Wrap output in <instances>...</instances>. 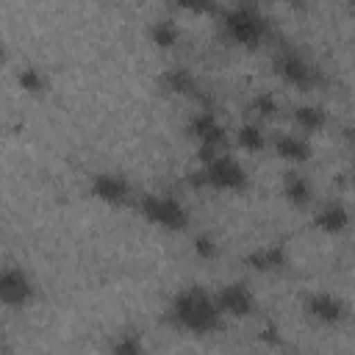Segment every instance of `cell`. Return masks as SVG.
Listing matches in <instances>:
<instances>
[{"label": "cell", "instance_id": "23", "mask_svg": "<svg viewBox=\"0 0 355 355\" xmlns=\"http://www.w3.org/2000/svg\"><path fill=\"white\" fill-rule=\"evenodd\" d=\"M172 3L189 14H216L219 11V0H172Z\"/></svg>", "mask_w": 355, "mask_h": 355}, {"label": "cell", "instance_id": "6", "mask_svg": "<svg viewBox=\"0 0 355 355\" xmlns=\"http://www.w3.org/2000/svg\"><path fill=\"white\" fill-rule=\"evenodd\" d=\"M272 67H275V75L286 83V86H294L300 92H308L316 86V67L308 64L305 55H300L297 50L291 47H283L275 53L272 58Z\"/></svg>", "mask_w": 355, "mask_h": 355}, {"label": "cell", "instance_id": "1", "mask_svg": "<svg viewBox=\"0 0 355 355\" xmlns=\"http://www.w3.org/2000/svg\"><path fill=\"white\" fill-rule=\"evenodd\" d=\"M222 313L216 308V300L202 286H189L180 294H175L169 305V322L191 336H208L222 327Z\"/></svg>", "mask_w": 355, "mask_h": 355}, {"label": "cell", "instance_id": "8", "mask_svg": "<svg viewBox=\"0 0 355 355\" xmlns=\"http://www.w3.org/2000/svg\"><path fill=\"white\" fill-rule=\"evenodd\" d=\"M89 194L103 205L119 208V205H128L133 200V186L119 172H97L89 180Z\"/></svg>", "mask_w": 355, "mask_h": 355}, {"label": "cell", "instance_id": "19", "mask_svg": "<svg viewBox=\"0 0 355 355\" xmlns=\"http://www.w3.org/2000/svg\"><path fill=\"white\" fill-rule=\"evenodd\" d=\"M17 86L28 94H44L47 92V75L36 67H22L17 72Z\"/></svg>", "mask_w": 355, "mask_h": 355}, {"label": "cell", "instance_id": "13", "mask_svg": "<svg viewBox=\"0 0 355 355\" xmlns=\"http://www.w3.org/2000/svg\"><path fill=\"white\" fill-rule=\"evenodd\" d=\"M288 250L283 244H263V247H255L252 252H247L244 263L255 272H283L288 266Z\"/></svg>", "mask_w": 355, "mask_h": 355}, {"label": "cell", "instance_id": "20", "mask_svg": "<svg viewBox=\"0 0 355 355\" xmlns=\"http://www.w3.org/2000/svg\"><path fill=\"white\" fill-rule=\"evenodd\" d=\"M280 111V103L272 92H261L250 100V114L255 116V122H263V119H275Z\"/></svg>", "mask_w": 355, "mask_h": 355}, {"label": "cell", "instance_id": "3", "mask_svg": "<svg viewBox=\"0 0 355 355\" xmlns=\"http://www.w3.org/2000/svg\"><path fill=\"white\" fill-rule=\"evenodd\" d=\"M191 186H208L216 191H241L247 189V169L241 161L230 153H216L208 161H202L200 172H191Z\"/></svg>", "mask_w": 355, "mask_h": 355}, {"label": "cell", "instance_id": "10", "mask_svg": "<svg viewBox=\"0 0 355 355\" xmlns=\"http://www.w3.org/2000/svg\"><path fill=\"white\" fill-rule=\"evenodd\" d=\"M302 311H305L313 322L327 324V327L341 324V322L347 319V305H344V300L336 297V294H330V291H313V294H308V297L302 300Z\"/></svg>", "mask_w": 355, "mask_h": 355}, {"label": "cell", "instance_id": "2", "mask_svg": "<svg viewBox=\"0 0 355 355\" xmlns=\"http://www.w3.org/2000/svg\"><path fill=\"white\" fill-rule=\"evenodd\" d=\"M222 31L230 42H236L241 47H258L269 36V22L255 3L241 0L222 14Z\"/></svg>", "mask_w": 355, "mask_h": 355}, {"label": "cell", "instance_id": "21", "mask_svg": "<svg viewBox=\"0 0 355 355\" xmlns=\"http://www.w3.org/2000/svg\"><path fill=\"white\" fill-rule=\"evenodd\" d=\"M111 352H114V355H141V352H144V344H141L139 336L125 333V336H119V338L111 344Z\"/></svg>", "mask_w": 355, "mask_h": 355}, {"label": "cell", "instance_id": "24", "mask_svg": "<svg viewBox=\"0 0 355 355\" xmlns=\"http://www.w3.org/2000/svg\"><path fill=\"white\" fill-rule=\"evenodd\" d=\"M0 61H6V47L0 44Z\"/></svg>", "mask_w": 355, "mask_h": 355}, {"label": "cell", "instance_id": "18", "mask_svg": "<svg viewBox=\"0 0 355 355\" xmlns=\"http://www.w3.org/2000/svg\"><path fill=\"white\" fill-rule=\"evenodd\" d=\"M147 36H150V42H153L155 47L172 50V47H178V42H180V28H178L172 19H158V22L150 25Z\"/></svg>", "mask_w": 355, "mask_h": 355}, {"label": "cell", "instance_id": "25", "mask_svg": "<svg viewBox=\"0 0 355 355\" xmlns=\"http://www.w3.org/2000/svg\"><path fill=\"white\" fill-rule=\"evenodd\" d=\"M286 3H291V6H302V0H286Z\"/></svg>", "mask_w": 355, "mask_h": 355}, {"label": "cell", "instance_id": "15", "mask_svg": "<svg viewBox=\"0 0 355 355\" xmlns=\"http://www.w3.org/2000/svg\"><path fill=\"white\" fill-rule=\"evenodd\" d=\"M283 197L294 208H308L313 202V186L302 172H286L283 175Z\"/></svg>", "mask_w": 355, "mask_h": 355}, {"label": "cell", "instance_id": "12", "mask_svg": "<svg viewBox=\"0 0 355 355\" xmlns=\"http://www.w3.org/2000/svg\"><path fill=\"white\" fill-rule=\"evenodd\" d=\"M313 227L327 233V236H338L349 227V208L341 200H327L324 205H319V211L313 214Z\"/></svg>", "mask_w": 355, "mask_h": 355}, {"label": "cell", "instance_id": "9", "mask_svg": "<svg viewBox=\"0 0 355 355\" xmlns=\"http://www.w3.org/2000/svg\"><path fill=\"white\" fill-rule=\"evenodd\" d=\"M214 300H216V308L222 316L247 319L255 313V294L247 283H227L214 294Z\"/></svg>", "mask_w": 355, "mask_h": 355}, {"label": "cell", "instance_id": "5", "mask_svg": "<svg viewBox=\"0 0 355 355\" xmlns=\"http://www.w3.org/2000/svg\"><path fill=\"white\" fill-rule=\"evenodd\" d=\"M186 133L197 141L200 161H208L211 155L222 153L225 150V141H227V130H225V125L219 122V116L211 108L194 111L191 119H189V125H186Z\"/></svg>", "mask_w": 355, "mask_h": 355}, {"label": "cell", "instance_id": "22", "mask_svg": "<svg viewBox=\"0 0 355 355\" xmlns=\"http://www.w3.org/2000/svg\"><path fill=\"white\" fill-rule=\"evenodd\" d=\"M194 252H197V258H202V261H214V258L219 255V244H216V239H214L211 233H200V236L194 239Z\"/></svg>", "mask_w": 355, "mask_h": 355}, {"label": "cell", "instance_id": "14", "mask_svg": "<svg viewBox=\"0 0 355 355\" xmlns=\"http://www.w3.org/2000/svg\"><path fill=\"white\" fill-rule=\"evenodd\" d=\"M161 89L166 94H178V97H194L197 94V78L186 67H169L161 75Z\"/></svg>", "mask_w": 355, "mask_h": 355}, {"label": "cell", "instance_id": "7", "mask_svg": "<svg viewBox=\"0 0 355 355\" xmlns=\"http://www.w3.org/2000/svg\"><path fill=\"white\" fill-rule=\"evenodd\" d=\"M36 300V286L31 275L19 266H0V305L28 308Z\"/></svg>", "mask_w": 355, "mask_h": 355}, {"label": "cell", "instance_id": "4", "mask_svg": "<svg viewBox=\"0 0 355 355\" xmlns=\"http://www.w3.org/2000/svg\"><path fill=\"white\" fill-rule=\"evenodd\" d=\"M139 214L150 225H155L161 230H169V233H178V230L189 227V211L172 194H144L139 200Z\"/></svg>", "mask_w": 355, "mask_h": 355}, {"label": "cell", "instance_id": "17", "mask_svg": "<svg viewBox=\"0 0 355 355\" xmlns=\"http://www.w3.org/2000/svg\"><path fill=\"white\" fill-rule=\"evenodd\" d=\"M236 141H239V147L244 150V153H263L266 147H269V136L263 133V128H261V122H244L241 128H239V133H236Z\"/></svg>", "mask_w": 355, "mask_h": 355}, {"label": "cell", "instance_id": "11", "mask_svg": "<svg viewBox=\"0 0 355 355\" xmlns=\"http://www.w3.org/2000/svg\"><path fill=\"white\" fill-rule=\"evenodd\" d=\"M269 144H272L275 155L288 161V164H305L313 155V147H311L305 133H277Z\"/></svg>", "mask_w": 355, "mask_h": 355}, {"label": "cell", "instance_id": "16", "mask_svg": "<svg viewBox=\"0 0 355 355\" xmlns=\"http://www.w3.org/2000/svg\"><path fill=\"white\" fill-rule=\"evenodd\" d=\"M291 116H294V125L300 128V133H319L327 125V111L322 105H313V103L297 105L291 111Z\"/></svg>", "mask_w": 355, "mask_h": 355}]
</instances>
